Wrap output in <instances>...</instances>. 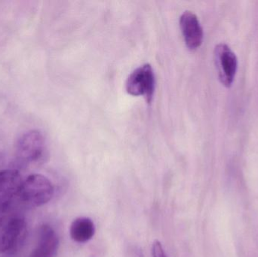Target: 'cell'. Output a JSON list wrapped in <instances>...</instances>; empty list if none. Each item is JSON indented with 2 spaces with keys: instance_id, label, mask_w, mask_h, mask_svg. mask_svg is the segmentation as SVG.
I'll return each instance as SVG.
<instances>
[{
  "instance_id": "9c48e42d",
  "label": "cell",
  "mask_w": 258,
  "mask_h": 257,
  "mask_svg": "<svg viewBox=\"0 0 258 257\" xmlns=\"http://www.w3.org/2000/svg\"><path fill=\"white\" fill-rule=\"evenodd\" d=\"M95 233V226L91 219L79 217L70 226V236L77 243H86L92 239Z\"/></svg>"
},
{
  "instance_id": "6da1fadb",
  "label": "cell",
  "mask_w": 258,
  "mask_h": 257,
  "mask_svg": "<svg viewBox=\"0 0 258 257\" xmlns=\"http://www.w3.org/2000/svg\"><path fill=\"white\" fill-rule=\"evenodd\" d=\"M27 235V222L21 214L12 209L0 212V254L16 253Z\"/></svg>"
},
{
  "instance_id": "52a82bcc",
  "label": "cell",
  "mask_w": 258,
  "mask_h": 257,
  "mask_svg": "<svg viewBox=\"0 0 258 257\" xmlns=\"http://www.w3.org/2000/svg\"><path fill=\"white\" fill-rule=\"evenodd\" d=\"M60 240L54 228L43 224L38 230L36 246L28 257H54L58 251Z\"/></svg>"
},
{
  "instance_id": "277c9868",
  "label": "cell",
  "mask_w": 258,
  "mask_h": 257,
  "mask_svg": "<svg viewBox=\"0 0 258 257\" xmlns=\"http://www.w3.org/2000/svg\"><path fill=\"white\" fill-rule=\"evenodd\" d=\"M214 59L220 81L223 85L230 87L237 72L238 60L236 54L227 44L220 43L215 47Z\"/></svg>"
},
{
  "instance_id": "5b68a950",
  "label": "cell",
  "mask_w": 258,
  "mask_h": 257,
  "mask_svg": "<svg viewBox=\"0 0 258 257\" xmlns=\"http://www.w3.org/2000/svg\"><path fill=\"white\" fill-rule=\"evenodd\" d=\"M154 73L150 64L143 65L133 71L126 81V90L133 96H144L150 103L154 92Z\"/></svg>"
},
{
  "instance_id": "8992f818",
  "label": "cell",
  "mask_w": 258,
  "mask_h": 257,
  "mask_svg": "<svg viewBox=\"0 0 258 257\" xmlns=\"http://www.w3.org/2000/svg\"><path fill=\"white\" fill-rule=\"evenodd\" d=\"M23 181L18 170H0V212L12 209V204L19 199Z\"/></svg>"
},
{
  "instance_id": "ba28073f",
  "label": "cell",
  "mask_w": 258,
  "mask_h": 257,
  "mask_svg": "<svg viewBox=\"0 0 258 257\" xmlns=\"http://www.w3.org/2000/svg\"><path fill=\"white\" fill-rule=\"evenodd\" d=\"M180 26L186 45L191 50L201 45L203 31L197 15L190 11H186L180 18Z\"/></svg>"
},
{
  "instance_id": "7a4b0ae2",
  "label": "cell",
  "mask_w": 258,
  "mask_h": 257,
  "mask_svg": "<svg viewBox=\"0 0 258 257\" xmlns=\"http://www.w3.org/2000/svg\"><path fill=\"white\" fill-rule=\"evenodd\" d=\"M54 194V185L47 177L32 174L23 181L19 199L26 206L39 208L48 204Z\"/></svg>"
},
{
  "instance_id": "30bf717a",
  "label": "cell",
  "mask_w": 258,
  "mask_h": 257,
  "mask_svg": "<svg viewBox=\"0 0 258 257\" xmlns=\"http://www.w3.org/2000/svg\"><path fill=\"white\" fill-rule=\"evenodd\" d=\"M152 255L153 257H168L162 244L159 241H156L153 242L152 246Z\"/></svg>"
},
{
  "instance_id": "3957f363",
  "label": "cell",
  "mask_w": 258,
  "mask_h": 257,
  "mask_svg": "<svg viewBox=\"0 0 258 257\" xmlns=\"http://www.w3.org/2000/svg\"><path fill=\"white\" fill-rule=\"evenodd\" d=\"M15 156L24 165L44 162L47 158V146L41 132L32 130L22 134L15 146Z\"/></svg>"
}]
</instances>
